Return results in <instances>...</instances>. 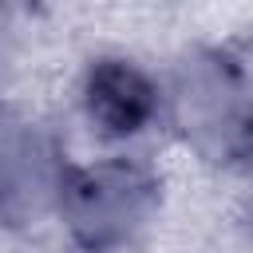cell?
<instances>
[{
  "label": "cell",
  "mask_w": 253,
  "mask_h": 253,
  "mask_svg": "<svg viewBox=\"0 0 253 253\" xmlns=\"http://www.w3.org/2000/svg\"><path fill=\"white\" fill-rule=\"evenodd\" d=\"M59 213L71 233L91 245L107 249L126 241L154 206V182L146 170L130 162H99V166H63L55 190Z\"/></svg>",
  "instance_id": "obj_1"
},
{
  "label": "cell",
  "mask_w": 253,
  "mask_h": 253,
  "mask_svg": "<svg viewBox=\"0 0 253 253\" xmlns=\"http://www.w3.org/2000/svg\"><path fill=\"white\" fill-rule=\"evenodd\" d=\"M59 174L63 166L55 162V154L28 130H8L0 134V210L16 213L32 206H40V198H55L59 190Z\"/></svg>",
  "instance_id": "obj_3"
},
{
  "label": "cell",
  "mask_w": 253,
  "mask_h": 253,
  "mask_svg": "<svg viewBox=\"0 0 253 253\" xmlns=\"http://www.w3.org/2000/svg\"><path fill=\"white\" fill-rule=\"evenodd\" d=\"M83 111L103 134L130 138L154 123L158 87L130 59H95L83 79Z\"/></svg>",
  "instance_id": "obj_2"
}]
</instances>
